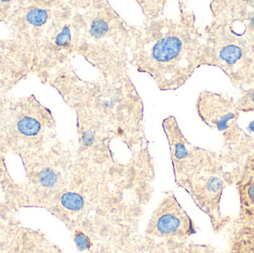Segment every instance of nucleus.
Returning <instances> with one entry per match:
<instances>
[{"instance_id": "423d86ee", "label": "nucleus", "mask_w": 254, "mask_h": 253, "mask_svg": "<svg viewBox=\"0 0 254 253\" xmlns=\"http://www.w3.org/2000/svg\"><path fill=\"white\" fill-rule=\"evenodd\" d=\"M25 181L22 183L26 208L47 209L68 182L72 147L58 139L46 150L20 156Z\"/></svg>"}, {"instance_id": "6ab92c4d", "label": "nucleus", "mask_w": 254, "mask_h": 253, "mask_svg": "<svg viewBox=\"0 0 254 253\" xmlns=\"http://www.w3.org/2000/svg\"><path fill=\"white\" fill-rule=\"evenodd\" d=\"M240 198V212L237 218L254 222V177L237 178L234 181Z\"/></svg>"}, {"instance_id": "dca6fc26", "label": "nucleus", "mask_w": 254, "mask_h": 253, "mask_svg": "<svg viewBox=\"0 0 254 253\" xmlns=\"http://www.w3.org/2000/svg\"><path fill=\"white\" fill-rule=\"evenodd\" d=\"M210 8L211 22L254 40V0H214Z\"/></svg>"}, {"instance_id": "4be33fe9", "label": "nucleus", "mask_w": 254, "mask_h": 253, "mask_svg": "<svg viewBox=\"0 0 254 253\" xmlns=\"http://www.w3.org/2000/svg\"><path fill=\"white\" fill-rule=\"evenodd\" d=\"M185 253H225L210 245H196L190 242Z\"/></svg>"}, {"instance_id": "f8f14e48", "label": "nucleus", "mask_w": 254, "mask_h": 253, "mask_svg": "<svg viewBox=\"0 0 254 253\" xmlns=\"http://www.w3.org/2000/svg\"><path fill=\"white\" fill-rule=\"evenodd\" d=\"M234 184V175L222 160L188 180L180 188L187 192L198 209L208 216L213 231L219 233L231 222L229 216L222 214L221 200L224 190Z\"/></svg>"}, {"instance_id": "6e6552de", "label": "nucleus", "mask_w": 254, "mask_h": 253, "mask_svg": "<svg viewBox=\"0 0 254 253\" xmlns=\"http://www.w3.org/2000/svg\"><path fill=\"white\" fill-rule=\"evenodd\" d=\"M195 224L174 193L167 191L149 217L143 238V250L149 253H185Z\"/></svg>"}, {"instance_id": "a211bd4d", "label": "nucleus", "mask_w": 254, "mask_h": 253, "mask_svg": "<svg viewBox=\"0 0 254 253\" xmlns=\"http://www.w3.org/2000/svg\"><path fill=\"white\" fill-rule=\"evenodd\" d=\"M231 224L225 253H254V222L237 218Z\"/></svg>"}, {"instance_id": "9d476101", "label": "nucleus", "mask_w": 254, "mask_h": 253, "mask_svg": "<svg viewBox=\"0 0 254 253\" xmlns=\"http://www.w3.org/2000/svg\"><path fill=\"white\" fill-rule=\"evenodd\" d=\"M68 4L69 0H13L11 11L4 22L9 38L33 56Z\"/></svg>"}, {"instance_id": "aec40b11", "label": "nucleus", "mask_w": 254, "mask_h": 253, "mask_svg": "<svg viewBox=\"0 0 254 253\" xmlns=\"http://www.w3.org/2000/svg\"><path fill=\"white\" fill-rule=\"evenodd\" d=\"M230 169L234 175V181L240 177H254V147L237 166Z\"/></svg>"}, {"instance_id": "0eeeda50", "label": "nucleus", "mask_w": 254, "mask_h": 253, "mask_svg": "<svg viewBox=\"0 0 254 253\" xmlns=\"http://www.w3.org/2000/svg\"><path fill=\"white\" fill-rule=\"evenodd\" d=\"M199 66L220 68L240 91L254 86V40L210 22L204 28Z\"/></svg>"}, {"instance_id": "f257e3e1", "label": "nucleus", "mask_w": 254, "mask_h": 253, "mask_svg": "<svg viewBox=\"0 0 254 253\" xmlns=\"http://www.w3.org/2000/svg\"><path fill=\"white\" fill-rule=\"evenodd\" d=\"M64 191L46 209L65 224L80 251H143L140 221L152 200L155 163L149 147L127 160L101 163L77 154Z\"/></svg>"}, {"instance_id": "20e7f679", "label": "nucleus", "mask_w": 254, "mask_h": 253, "mask_svg": "<svg viewBox=\"0 0 254 253\" xmlns=\"http://www.w3.org/2000/svg\"><path fill=\"white\" fill-rule=\"evenodd\" d=\"M76 51L110 81L130 78L132 25L106 0H74Z\"/></svg>"}, {"instance_id": "1a4fd4ad", "label": "nucleus", "mask_w": 254, "mask_h": 253, "mask_svg": "<svg viewBox=\"0 0 254 253\" xmlns=\"http://www.w3.org/2000/svg\"><path fill=\"white\" fill-rule=\"evenodd\" d=\"M195 108L198 117L206 126L222 133L224 141L222 154L226 163H237L253 147L254 138L239 126L240 111L232 97L204 90L198 95Z\"/></svg>"}, {"instance_id": "412c9836", "label": "nucleus", "mask_w": 254, "mask_h": 253, "mask_svg": "<svg viewBox=\"0 0 254 253\" xmlns=\"http://www.w3.org/2000/svg\"><path fill=\"white\" fill-rule=\"evenodd\" d=\"M242 95L236 101L237 108L240 112H254V86L241 91Z\"/></svg>"}, {"instance_id": "39448f33", "label": "nucleus", "mask_w": 254, "mask_h": 253, "mask_svg": "<svg viewBox=\"0 0 254 253\" xmlns=\"http://www.w3.org/2000/svg\"><path fill=\"white\" fill-rule=\"evenodd\" d=\"M52 111L35 95L12 96L3 125L0 153L19 157L46 150L58 141Z\"/></svg>"}, {"instance_id": "9b49d317", "label": "nucleus", "mask_w": 254, "mask_h": 253, "mask_svg": "<svg viewBox=\"0 0 254 253\" xmlns=\"http://www.w3.org/2000/svg\"><path fill=\"white\" fill-rule=\"evenodd\" d=\"M77 56L74 8L69 0L62 14L52 25L33 54L32 73L46 85L49 77L71 63Z\"/></svg>"}, {"instance_id": "2eb2a0df", "label": "nucleus", "mask_w": 254, "mask_h": 253, "mask_svg": "<svg viewBox=\"0 0 254 253\" xmlns=\"http://www.w3.org/2000/svg\"><path fill=\"white\" fill-rule=\"evenodd\" d=\"M77 117V154L98 163H111L119 159L112 150L114 138L109 129L95 117L82 110H74Z\"/></svg>"}, {"instance_id": "ddd939ff", "label": "nucleus", "mask_w": 254, "mask_h": 253, "mask_svg": "<svg viewBox=\"0 0 254 253\" xmlns=\"http://www.w3.org/2000/svg\"><path fill=\"white\" fill-rule=\"evenodd\" d=\"M162 127L168 142L175 182L178 187H182L209 166L225 160L222 152L192 145L184 135L174 116L166 117Z\"/></svg>"}, {"instance_id": "f3484780", "label": "nucleus", "mask_w": 254, "mask_h": 253, "mask_svg": "<svg viewBox=\"0 0 254 253\" xmlns=\"http://www.w3.org/2000/svg\"><path fill=\"white\" fill-rule=\"evenodd\" d=\"M26 208L22 184L12 178L6 164V156L0 154V218L16 219L21 209Z\"/></svg>"}, {"instance_id": "4468645a", "label": "nucleus", "mask_w": 254, "mask_h": 253, "mask_svg": "<svg viewBox=\"0 0 254 253\" xmlns=\"http://www.w3.org/2000/svg\"><path fill=\"white\" fill-rule=\"evenodd\" d=\"M32 56L16 42L9 37L0 40V144L10 92L32 73Z\"/></svg>"}, {"instance_id": "f03ea898", "label": "nucleus", "mask_w": 254, "mask_h": 253, "mask_svg": "<svg viewBox=\"0 0 254 253\" xmlns=\"http://www.w3.org/2000/svg\"><path fill=\"white\" fill-rule=\"evenodd\" d=\"M144 19L132 25L129 65L150 76L161 92L176 91L200 68L204 35L188 1H179L176 18L164 15L167 1H136Z\"/></svg>"}, {"instance_id": "7ed1b4c3", "label": "nucleus", "mask_w": 254, "mask_h": 253, "mask_svg": "<svg viewBox=\"0 0 254 253\" xmlns=\"http://www.w3.org/2000/svg\"><path fill=\"white\" fill-rule=\"evenodd\" d=\"M45 86L55 89L73 111L82 110L99 120L131 154L149 147L143 101L131 78L88 81L70 63L54 73Z\"/></svg>"}]
</instances>
